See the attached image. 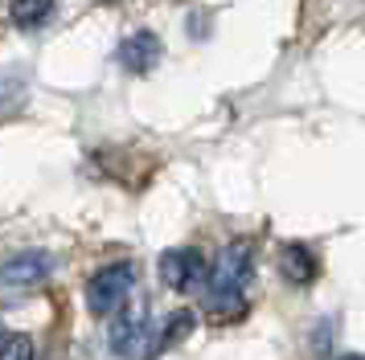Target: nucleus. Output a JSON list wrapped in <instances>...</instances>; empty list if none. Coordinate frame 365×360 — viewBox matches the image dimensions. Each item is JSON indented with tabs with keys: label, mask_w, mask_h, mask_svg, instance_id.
<instances>
[{
	"label": "nucleus",
	"mask_w": 365,
	"mask_h": 360,
	"mask_svg": "<svg viewBox=\"0 0 365 360\" xmlns=\"http://www.w3.org/2000/svg\"><path fill=\"white\" fill-rule=\"evenodd\" d=\"M0 360H34V340H29V336H9V340H0Z\"/></svg>",
	"instance_id": "nucleus-10"
},
{
	"label": "nucleus",
	"mask_w": 365,
	"mask_h": 360,
	"mask_svg": "<svg viewBox=\"0 0 365 360\" xmlns=\"http://www.w3.org/2000/svg\"><path fill=\"white\" fill-rule=\"evenodd\" d=\"M193 327H197V315H193V311H189V307L173 311V315H168V319H165V327H160V340H152L148 356H165L168 348H173V344H181L185 336L193 332Z\"/></svg>",
	"instance_id": "nucleus-8"
},
{
	"label": "nucleus",
	"mask_w": 365,
	"mask_h": 360,
	"mask_svg": "<svg viewBox=\"0 0 365 360\" xmlns=\"http://www.w3.org/2000/svg\"><path fill=\"white\" fill-rule=\"evenodd\" d=\"M53 16V0H13V25L25 33L41 29Z\"/></svg>",
	"instance_id": "nucleus-9"
},
{
	"label": "nucleus",
	"mask_w": 365,
	"mask_h": 360,
	"mask_svg": "<svg viewBox=\"0 0 365 360\" xmlns=\"http://www.w3.org/2000/svg\"><path fill=\"white\" fill-rule=\"evenodd\" d=\"M144 336H148V299H123L115 311H111V352L115 356H140L144 352Z\"/></svg>",
	"instance_id": "nucleus-3"
},
{
	"label": "nucleus",
	"mask_w": 365,
	"mask_h": 360,
	"mask_svg": "<svg viewBox=\"0 0 365 360\" xmlns=\"http://www.w3.org/2000/svg\"><path fill=\"white\" fill-rule=\"evenodd\" d=\"M279 270L287 282H296V287H308L316 278V270H320V262H316V254L308 250L304 242H287L279 254Z\"/></svg>",
	"instance_id": "nucleus-7"
},
{
	"label": "nucleus",
	"mask_w": 365,
	"mask_h": 360,
	"mask_svg": "<svg viewBox=\"0 0 365 360\" xmlns=\"http://www.w3.org/2000/svg\"><path fill=\"white\" fill-rule=\"evenodd\" d=\"M341 360H361V356H357V352H349V356H341Z\"/></svg>",
	"instance_id": "nucleus-11"
},
{
	"label": "nucleus",
	"mask_w": 365,
	"mask_h": 360,
	"mask_svg": "<svg viewBox=\"0 0 365 360\" xmlns=\"http://www.w3.org/2000/svg\"><path fill=\"white\" fill-rule=\"evenodd\" d=\"M135 291V262H111L86 278V307L91 315H111V311Z\"/></svg>",
	"instance_id": "nucleus-2"
},
{
	"label": "nucleus",
	"mask_w": 365,
	"mask_h": 360,
	"mask_svg": "<svg viewBox=\"0 0 365 360\" xmlns=\"http://www.w3.org/2000/svg\"><path fill=\"white\" fill-rule=\"evenodd\" d=\"M250 266H255L250 245L247 242H230L214 258V270H205V275H210V299H205V303L238 311L242 307V291H247V282H250Z\"/></svg>",
	"instance_id": "nucleus-1"
},
{
	"label": "nucleus",
	"mask_w": 365,
	"mask_h": 360,
	"mask_svg": "<svg viewBox=\"0 0 365 360\" xmlns=\"http://www.w3.org/2000/svg\"><path fill=\"white\" fill-rule=\"evenodd\" d=\"M156 270H160V282H165L168 291H189V287H197L201 278H205V254L193 250V245H177V250H165L160 262H156Z\"/></svg>",
	"instance_id": "nucleus-4"
},
{
	"label": "nucleus",
	"mask_w": 365,
	"mask_h": 360,
	"mask_svg": "<svg viewBox=\"0 0 365 360\" xmlns=\"http://www.w3.org/2000/svg\"><path fill=\"white\" fill-rule=\"evenodd\" d=\"M53 270V258L46 250H21L13 258L0 262V282L4 287H37V282H46Z\"/></svg>",
	"instance_id": "nucleus-5"
},
{
	"label": "nucleus",
	"mask_w": 365,
	"mask_h": 360,
	"mask_svg": "<svg viewBox=\"0 0 365 360\" xmlns=\"http://www.w3.org/2000/svg\"><path fill=\"white\" fill-rule=\"evenodd\" d=\"M156 62H160V37L152 29H140V33H132V37L119 41V65H123V70L148 74Z\"/></svg>",
	"instance_id": "nucleus-6"
}]
</instances>
